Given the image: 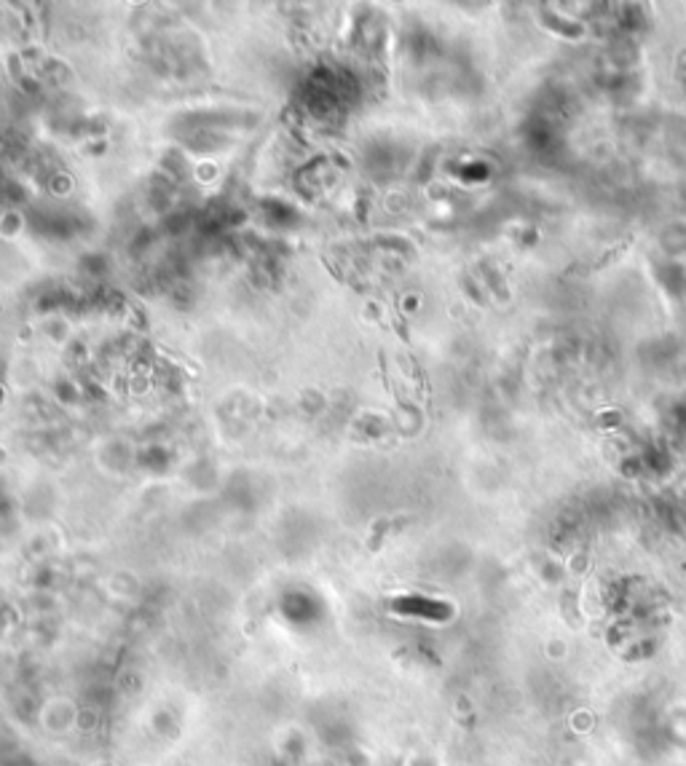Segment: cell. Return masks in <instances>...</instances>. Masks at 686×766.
Here are the masks:
<instances>
[{
    "label": "cell",
    "instance_id": "obj_1",
    "mask_svg": "<svg viewBox=\"0 0 686 766\" xmlns=\"http://www.w3.org/2000/svg\"><path fill=\"white\" fill-rule=\"evenodd\" d=\"M542 21H545L549 30H555V33H561V35H565V38H582L585 35V27L582 24H577V21H568L563 19V17H549V14H542Z\"/></svg>",
    "mask_w": 686,
    "mask_h": 766
}]
</instances>
